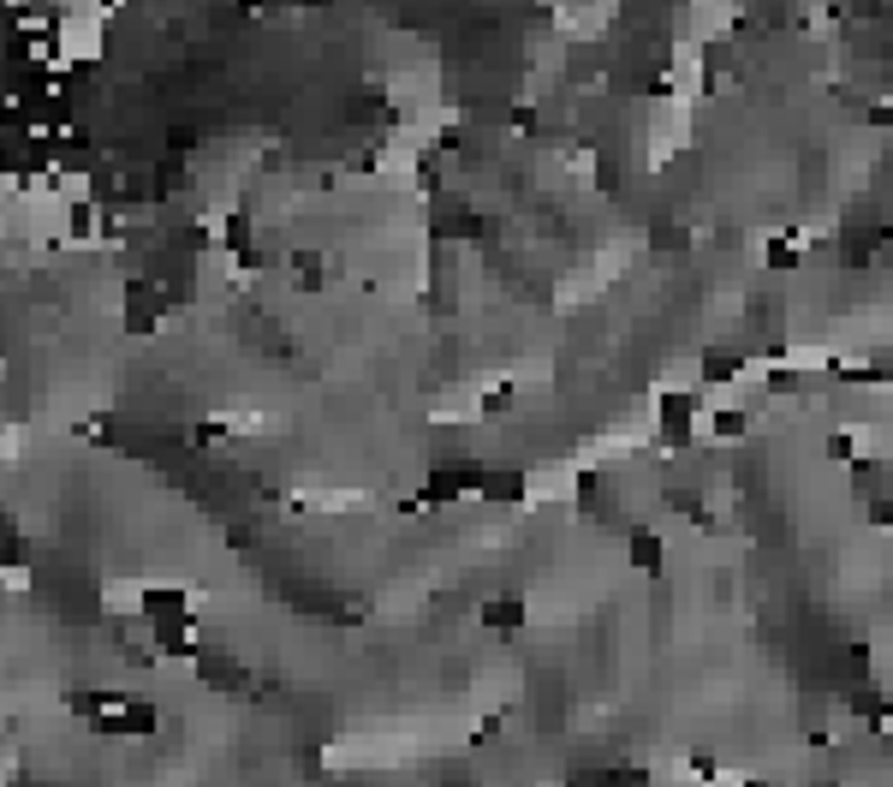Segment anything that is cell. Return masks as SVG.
<instances>
[{
  "label": "cell",
  "mask_w": 893,
  "mask_h": 787,
  "mask_svg": "<svg viewBox=\"0 0 893 787\" xmlns=\"http://www.w3.org/2000/svg\"><path fill=\"white\" fill-rule=\"evenodd\" d=\"M155 650H161V656H185V662H192V656H197L192 621H161V626H155Z\"/></svg>",
  "instance_id": "cell-3"
},
{
  "label": "cell",
  "mask_w": 893,
  "mask_h": 787,
  "mask_svg": "<svg viewBox=\"0 0 893 787\" xmlns=\"http://www.w3.org/2000/svg\"><path fill=\"white\" fill-rule=\"evenodd\" d=\"M435 233H442V239H471L477 233V222H471V209H459V203H442V215H435Z\"/></svg>",
  "instance_id": "cell-7"
},
{
  "label": "cell",
  "mask_w": 893,
  "mask_h": 787,
  "mask_svg": "<svg viewBox=\"0 0 893 787\" xmlns=\"http://www.w3.org/2000/svg\"><path fill=\"white\" fill-rule=\"evenodd\" d=\"M697 412H703V406L691 400V394H667V400H662V442L667 448L691 442V435H697Z\"/></svg>",
  "instance_id": "cell-2"
},
{
  "label": "cell",
  "mask_w": 893,
  "mask_h": 787,
  "mask_svg": "<svg viewBox=\"0 0 893 787\" xmlns=\"http://www.w3.org/2000/svg\"><path fill=\"white\" fill-rule=\"evenodd\" d=\"M744 787H774V781H744Z\"/></svg>",
  "instance_id": "cell-9"
},
{
  "label": "cell",
  "mask_w": 893,
  "mask_h": 787,
  "mask_svg": "<svg viewBox=\"0 0 893 787\" xmlns=\"http://www.w3.org/2000/svg\"><path fill=\"white\" fill-rule=\"evenodd\" d=\"M185 608H192V596H185L179 585H150V591H138V621H143V626L185 621Z\"/></svg>",
  "instance_id": "cell-1"
},
{
  "label": "cell",
  "mask_w": 893,
  "mask_h": 787,
  "mask_svg": "<svg viewBox=\"0 0 893 787\" xmlns=\"http://www.w3.org/2000/svg\"><path fill=\"white\" fill-rule=\"evenodd\" d=\"M739 370H744V358L733 353V346H715V353L703 358V382H733Z\"/></svg>",
  "instance_id": "cell-5"
},
{
  "label": "cell",
  "mask_w": 893,
  "mask_h": 787,
  "mask_svg": "<svg viewBox=\"0 0 893 787\" xmlns=\"http://www.w3.org/2000/svg\"><path fill=\"white\" fill-rule=\"evenodd\" d=\"M524 621V596H494V603H482V626H494V633H507V626Z\"/></svg>",
  "instance_id": "cell-4"
},
{
  "label": "cell",
  "mask_w": 893,
  "mask_h": 787,
  "mask_svg": "<svg viewBox=\"0 0 893 787\" xmlns=\"http://www.w3.org/2000/svg\"><path fill=\"white\" fill-rule=\"evenodd\" d=\"M482 495H489V502H519V495H524V477L519 472H501V477H489V484H482Z\"/></svg>",
  "instance_id": "cell-8"
},
{
  "label": "cell",
  "mask_w": 893,
  "mask_h": 787,
  "mask_svg": "<svg viewBox=\"0 0 893 787\" xmlns=\"http://www.w3.org/2000/svg\"><path fill=\"white\" fill-rule=\"evenodd\" d=\"M632 567L638 573H662V537L655 531H632Z\"/></svg>",
  "instance_id": "cell-6"
}]
</instances>
